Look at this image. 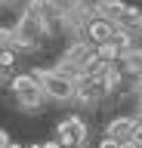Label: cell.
Instances as JSON below:
<instances>
[{"instance_id":"cell-1","label":"cell","mask_w":142,"mask_h":148,"mask_svg":"<svg viewBox=\"0 0 142 148\" xmlns=\"http://www.w3.org/2000/svg\"><path fill=\"white\" fill-rule=\"evenodd\" d=\"M10 92L16 105L25 111H37L47 105V96H43V86H40V77L34 71H25V74H12L10 80Z\"/></svg>"},{"instance_id":"cell-2","label":"cell","mask_w":142,"mask_h":148,"mask_svg":"<svg viewBox=\"0 0 142 148\" xmlns=\"http://www.w3.org/2000/svg\"><path fill=\"white\" fill-rule=\"evenodd\" d=\"M31 71L40 77V86H43L47 102H59V105L74 102V92H77V80L74 77H65V74H59L56 68H31Z\"/></svg>"},{"instance_id":"cell-3","label":"cell","mask_w":142,"mask_h":148,"mask_svg":"<svg viewBox=\"0 0 142 148\" xmlns=\"http://www.w3.org/2000/svg\"><path fill=\"white\" fill-rule=\"evenodd\" d=\"M86 136H90V130H86V120L77 117V114H68L65 120H59L56 123V142L62 148H80L86 145Z\"/></svg>"},{"instance_id":"cell-4","label":"cell","mask_w":142,"mask_h":148,"mask_svg":"<svg viewBox=\"0 0 142 148\" xmlns=\"http://www.w3.org/2000/svg\"><path fill=\"white\" fill-rule=\"evenodd\" d=\"M96 12L102 18H108V22H114L117 28H127L130 25V18L139 12L136 6H130V3H123V0H105V3H99L96 6Z\"/></svg>"},{"instance_id":"cell-5","label":"cell","mask_w":142,"mask_h":148,"mask_svg":"<svg viewBox=\"0 0 142 148\" xmlns=\"http://www.w3.org/2000/svg\"><path fill=\"white\" fill-rule=\"evenodd\" d=\"M93 56H96V46L90 43L86 37H71V43H68V49L62 53V59H68V62H74V65L84 68Z\"/></svg>"},{"instance_id":"cell-6","label":"cell","mask_w":142,"mask_h":148,"mask_svg":"<svg viewBox=\"0 0 142 148\" xmlns=\"http://www.w3.org/2000/svg\"><path fill=\"white\" fill-rule=\"evenodd\" d=\"M133 123H136V117H133V114H121V117H114V120H108V123H105V136H111V139H117V142H123V139H130Z\"/></svg>"},{"instance_id":"cell-7","label":"cell","mask_w":142,"mask_h":148,"mask_svg":"<svg viewBox=\"0 0 142 148\" xmlns=\"http://www.w3.org/2000/svg\"><path fill=\"white\" fill-rule=\"evenodd\" d=\"M117 65H121L123 74H136V71H142V46H130V49H123L121 59H117Z\"/></svg>"},{"instance_id":"cell-8","label":"cell","mask_w":142,"mask_h":148,"mask_svg":"<svg viewBox=\"0 0 142 148\" xmlns=\"http://www.w3.org/2000/svg\"><path fill=\"white\" fill-rule=\"evenodd\" d=\"M96 59H99V62H117V59H121V49H117L111 40H105V43L96 46Z\"/></svg>"},{"instance_id":"cell-9","label":"cell","mask_w":142,"mask_h":148,"mask_svg":"<svg viewBox=\"0 0 142 148\" xmlns=\"http://www.w3.org/2000/svg\"><path fill=\"white\" fill-rule=\"evenodd\" d=\"M130 139L142 145V117H136V123H133V130H130Z\"/></svg>"},{"instance_id":"cell-10","label":"cell","mask_w":142,"mask_h":148,"mask_svg":"<svg viewBox=\"0 0 142 148\" xmlns=\"http://www.w3.org/2000/svg\"><path fill=\"white\" fill-rule=\"evenodd\" d=\"M99 148H121V142H117V139H111V136H102Z\"/></svg>"},{"instance_id":"cell-11","label":"cell","mask_w":142,"mask_h":148,"mask_svg":"<svg viewBox=\"0 0 142 148\" xmlns=\"http://www.w3.org/2000/svg\"><path fill=\"white\" fill-rule=\"evenodd\" d=\"M10 142H12V139H10V133H6V130H0V148H6Z\"/></svg>"},{"instance_id":"cell-12","label":"cell","mask_w":142,"mask_h":148,"mask_svg":"<svg viewBox=\"0 0 142 148\" xmlns=\"http://www.w3.org/2000/svg\"><path fill=\"white\" fill-rule=\"evenodd\" d=\"M133 86H136V92H142V71H136V77H133Z\"/></svg>"},{"instance_id":"cell-13","label":"cell","mask_w":142,"mask_h":148,"mask_svg":"<svg viewBox=\"0 0 142 148\" xmlns=\"http://www.w3.org/2000/svg\"><path fill=\"white\" fill-rule=\"evenodd\" d=\"M121 148H142V145H139V142H133V139H123Z\"/></svg>"},{"instance_id":"cell-14","label":"cell","mask_w":142,"mask_h":148,"mask_svg":"<svg viewBox=\"0 0 142 148\" xmlns=\"http://www.w3.org/2000/svg\"><path fill=\"white\" fill-rule=\"evenodd\" d=\"M40 148H62V145H59L56 139H49V142H43V145H40Z\"/></svg>"},{"instance_id":"cell-15","label":"cell","mask_w":142,"mask_h":148,"mask_svg":"<svg viewBox=\"0 0 142 148\" xmlns=\"http://www.w3.org/2000/svg\"><path fill=\"white\" fill-rule=\"evenodd\" d=\"M84 3H86V6H90V9H96V6H99V3H105V0H84Z\"/></svg>"},{"instance_id":"cell-16","label":"cell","mask_w":142,"mask_h":148,"mask_svg":"<svg viewBox=\"0 0 142 148\" xmlns=\"http://www.w3.org/2000/svg\"><path fill=\"white\" fill-rule=\"evenodd\" d=\"M6 148H25V145H16V142H10V145H6Z\"/></svg>"},{"instance_id":"cell-17","label":"cell","mask_w":142,"mask_h":148,"mask_svg":"<svg viewBox=\"0 0 142 148\" xmlns=\"http://www.w3.org/2000/svg\"><path fill=\"white\" fill-rule=\"evenodd\" d=\"M25 148H40V145H25Z\"/></svg>"}]
</instances>
